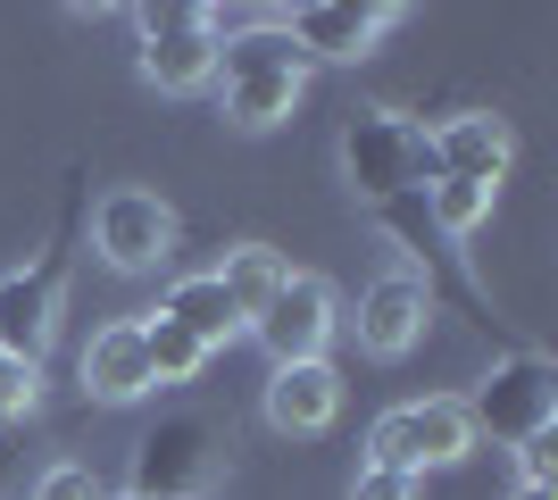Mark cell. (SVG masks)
Here are the masks:
<instances>
[{"label": "cell", "mask_w": 558, "mask_h": 500, "mask_svg": "<svg viewBox=\"0 0 558 500\" xmlns=\"http://www.w3.org/2000/svg\"><path fill=\"white\" fill-rule=\"evenodd\" d=\"M258 408H267V426H276L283 442H317V434L342 417V376H333V358L267 367V392H258Z\"/></svg>", "instance_id": "12"}, {"label": "cell", "mask_w": 558, "mask_h": 500, "mask_svg": "<svg viewBox=\"0 0 558 500\" xmlns=\"http://www.w3.org/2000/svg\"><path fill=\"white\" fill-rule=\"evenodd\" d=\"M34 401H43V367L34 358H0V426L34 417Z\"/></svg>", "instance_id": "19"}, {"label": "cell", "mask_w": 558, "mask_h": 500, "mask_svg": "<svg viewBox=\"0 0 558 500\" xmlns=\"http://www.w3.org/2000/svg\"><path fill=\"white\" fill-rule=\"evenodd\" d=\"M142 351H150V383H201V367H209V351L167 317H142Z\"/></svg>", "instance_id": "18"}, {"label": "cell", "mask_w": 558, "mask_h": 500, "mask_svg": "<svg viewBox=\"0 0 558 500\" xmlns=\"http://www.w3.org/2000/svg\"><path fill=\"white\" fill-rule=\"evenodd\" d=\"M100 500H134V492H100Z\"/></svg>", "instance_id": "24"}, {"label": "cell", "mask_w": 558, "mask_h": 500, "mask_svg": "<svg viewBox=\"0 0 558 500\" xmlns=\"http://www.w3.org/2000/svg\"><path fill=\"white\" fill-rule=\"evenodd\" d=\"M558 417V367L542 351H509L500 367H492L475 392H466V426H475V442H534V434H550Z\"/></svg>", "instance_id": "6"}, {"label": "cell", "mask_w": 558, "mask_h": 500, "mask_svg": "<svg viewBox=\"0 0 558 500\" xmlns=\"http://www.w3.org/2000/svg\"><path fill=\"white\" fill-rule=\"evenodd\" d=\"M359 351L367 358H409L425 342V326H434V276H417V267H392V276H375L367 292H359Z\"/></svg>", "instance_id": "10"}, {"label": "cell", "mask_w": 558, "mask_h": 500, "mask_svg": "<svg viewBox=\"0 0 558 500\" xmlns=\"http://www.w3.org/2000/svg\"><path fill=\"white\" fill-rule=\"evenodd\" d=\"M142 34V84L150 93H209L217 75V17L201 9V0H142V9H125Z\"/></svg>", "instance_id": "5"}, {"label": "cell", "mask_w": 558, "mask_h": 500, "mask_svg": "<svg viewBox=\"0 0 558 500\" xmlns=\"http://www.w3.org/2000/svg\"><path fill=\"white\" fill-rule=\"evenodd\" d=\"M350 500H417V476H392V467H359Z\"/></svg>", "instance_id": "22"}, {"label": "cell", "mask_w": 558, "mask_h": 500, "mask_svg": "<svg viewBox=\"0 0 558 500\" xmlns=\"http://www.w3.org/2000/svg\"><path fill=\"white\" fill-rule=\"evenodd\" d=\"M217 284H226V301L233 309H242V333H251V317L267 309V301H276L283 292V276H292V259H283L276 242H226V259L209 267Z\"/></svg>", "instance_id": "16"}, {"label": "cell", "mask_w": 558, "mask_h": 500, "mask_svg": "<svg viewBox=\"0 0 558 500\" xmlns=\"http://www.w3.org/2000/svg\"><path fill=\"white\" fill-rule=\"evenodd\" d=\"M425 134H434V175H459V184H500L517 159V125L492 118V109H459Z\"/></svg>", "instance_id": "13"}, {"label": "cell", "mask_w": 558, "mask_h": 500, "mask_svg": "<svg viewBox=\"0 0 558 500\" xmlns=\"http://www.w3.org/2000/svg\"><path fill=\"white\" fill-rule=\"evenodd\" d=\"M517 484H525V492H558V451H550V434L517 442Z\"/></svg>", "instance_id": "21"}, {"label": "cell", "mask_w": 558, "mask_h": 500, "mask_svg": "<svg viewBox=\"0 0 558 500\" xmlns=\"http://www.w3.org/2000/svg\"><path fill=\"white\" fill-rule=\"evenodd\" d=\"M75 376H84V392H93L100 408H125L150 392V351H142V317H117V326H100L93 342H84V358H75Z\"/></svg>", "instance_id": "14"}, {"label": "cell", "mask_w": 558, "mask_h": 500, "mask_svg": "<svg viewBox=\"0 0 558 500\" xmlns=\"http://www.w3.org/2000/svg\"><path fill=\"white\" fill-rule=\"evenodd\" d=\"M150 317H167V326H184L192 342H201V351H226V342H242V309H233L226 301V284H217L209 267H192V276H175V284L159 292V309Z\"/></svg>", "instance_id": "15"}, {"label": "cell", "mask_w": 558, "mask_h": 500, "mask_svg": "<svg viewBox=\"0 0 558 500\" xmlns=\"http://www.w3.org/2000/svg\"><path fill=\"white\" fill-rule=\"evenodd\" d=\"M175 234H184V217L167 209L150 184H117V192H100V209H93V251L117 267V276L167 267L175 259Z\"/></svg>", "instance_id": "7"}, {"label": "cell", "mask_w": 558, "mask_h": 500, "mask_svg": "<svg viewBox=\"0 0 558 500\" xmlns=\"http://www.w3.org/2000/svg\"><path fill=\"white\" fill-rule=\"evenodd\" d=\"M34 500H100V476L84 467V459H59V467H43Z\"/></svg>", "instance_id": "20"}, {"label": "cell", "mask_w": 558, "mask_h": 500, "mask_svg": "<svg viewBox=\"0 0 558 500\" xmlns=\"http://www.w3.org/2000/svg\"><path fill=\"white\" fill-rule=\"evenodd\" d=\"M475 459V426H466V401L459 392H434V401H409V408H384L367 426V467H392V476H434V467H459Z\"/></svg>", "instance_id": "4"}, {"label": "cell", "mask_w": 558, "mask_h": 500, "mask_svg": "<svg viewBox=\"0 0 558 500\" xmlns=\"http://www.w3.org/2000/svg\"><path fill=\"white\" fill-rule=\"evenodd\" d=\"M492 200H500V184H459V175H434V184H425V225H434L442 242H466V234L492 217Z\"/></svg>", "instance_id": "17"}, {"label": "cell", "mask_w": 558, "mask_h": 500, "mask_svg": "<svg viewBox=\"0 0 558 500\" xmlns=\"http://www.w3.org/2000/svg\"><path fill=\"white\" fill-rule=\"evenodd\" d=\"M333 333H342V292L326 276H283V292L251 317V342L267 351V367H301V358H326Z\"/></svg>", "instance_id": "8"}, {"label": "cell", "mask_w": 558, "mask_h": 500, "mask_svg": "<svg viewBox=\"0 0 558 500\" xmlns=\"http://www.w3.org/2000/svg\"><path fill=\"white\" fill-rule=\"evenodd\" d=\"M226 426L201 417V408H175L134 442V467H125V492L134 500H209L226 484Z\"/></svg>", "instance_id": "3"}, {"label": "cell", "mask_w": 558, "mask_h": 500, "mask_svg": "<svg viewBox=\"0 0 558 500\" xmlns=\"http://www.w3.org/2000/svg\"><path fill=\"white\" fill-rule=\"evenodd\" d=\"M392 25H400L392 0H301V9H283V34L308 50V68H317V59H333V68L367 59Z\"/></svg>", "instance_id": "11"}, {"label": "cell", "mask_w": 558, "mask_h": 500, "mask_svg": "<svg viewBox=\"0 0 558 500\" xmlns=\"http://www.w3.org/2000/svg\"><path fill=\"white\" fill-rule=\"evenodd\" d=\"M59 317H68V251L0 276V358H34V367H43Z\"/></svg>", "instance_id": "9"}, {"label": "cell", "mask_w": 558, "mask_h": 500, "mask_svg": "<svg viewBox=\"0 0 558 500\" xmlns=\"http://www.w3.org/2000/svg\"><path fill=\"white\" fill-rule=\"evenodd\" d=\"M517 500H558V492H525V484H517Z\"/></svg>", "instance_id": "23"}, {"label": "cell", "mask_w": 558, "mask_h": 500, "mask_svg": "<svg viewBox=\"0 0 558 500\" xmlns=\"http://www.w3.org/2000/svg\"><path fill=\"white\" fill-rule=\"evenodd\" d=\"M342 184L367 200V209H392V200H417L434 184V134L417 118H400V109H350L342 118Z\"/></svg>", "instance_id": "2"}, {"label": "cell", "mask_w": 558, "mask_h": 500, "mask_svg": "<svg viewBox=\"0 0 558 500\" xmlns=\"http://www.w3.org/2000/svg\"><path fill=\"white\" fill-rule=\"evenodd\" d=\"M308 50L283 34V17H242V25H217V100L242 134H267L283 125L292 109L308 100Z\"/></svg>", "instance_id": "1"}]
</instances>
